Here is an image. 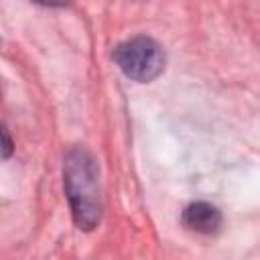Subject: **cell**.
Instances as JSON below:
<instances>
[{
  "mask_svg": "<svg viewBox=\"0 0 260 260\" xmlns=\"http://www.w3.org/2000/svg\"><path fill=\"white\" fill-rule=\"evenodd\" d=\"M63 187L75 225L83 232L98 228L104 213L100 169L93 154L83 146H75L65 154Z\"/></svg>",
  "mask_w": 260,
  "mask_h": 260,
  "instance_id": "obj_1",
  "label": "cell"
},
{
  "mask_svg": "<svg viewBox=\"0 0 260 260\" xmlns=\"http://www.w3.org/2000/svg\"><path fill=\"white\" fill-rule=\"evenodd\" d=\"M112 57L126 77L140 83L156 79L165 69V51L150 37H132L120 43Z\"/></svg>",
  "mask_w": 260,
  "mask_h": 260,
  "instance_id": "obj_2",
  "label": "cell"
},
{
  "mask_svg": "<svg viewBox=\"0 0 260 260\" xmlns=\"http://www.w3.org/2000/svg\"><path fill=\"white\" fill-rule=\"evenodd\" d=\"M181 221H183V225L189 232L209 236V234H215L221 228V213L211 203L195 201V203H191V205L185 207Z\"/></svg>",
  "mask_w": 260,
  "mask_h": 260,
  "instance_id": "obj_3",
  "label": "cell"
},
{
  "mask_svg": "<svg viewBox=\"0 0 260 260\" xmlns=\"http://www.w3.org/2000/svg\"><path fill=\"white\" fill-rule=\"evenodd\" d=\"M2 134H4V158H8V156H10V152H12V142H10V136H8V132H6V130H4Z\"/></svg>",
  "mask_w": 260,
  "mask_h": 260,
  "instance_id": "obj_4",
  "label": "cell"
},
{
  "mask_svg": "<svg viewBox=\"0 0 260 260\" xmlns=\"http://www.w3.org/2000/svg\"><path fill=\"white\" fill-rule=\"evenodd\" d=\"M35 2H39L43 6H65L69 0H35Z\"/></svg>",
  "mask_w": 260,
  "mask_h": 260,
  "instance_id": "obj_5",
  "label": "cell"
}]
</instances>
